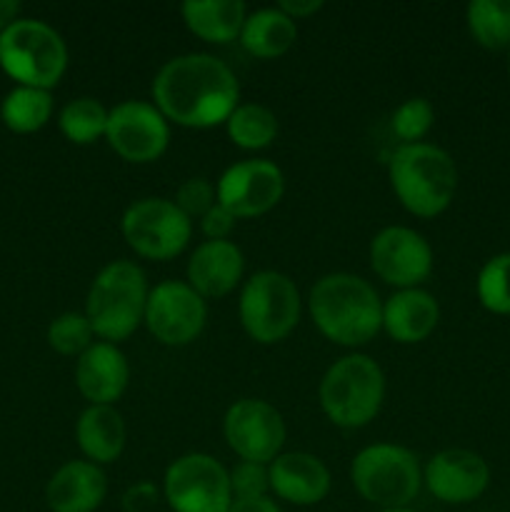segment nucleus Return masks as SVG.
<instances>
[{
  "instance_id": "20e7f679",
  "label": "nucleus",
  "mask_w": 510,
  "mask_h": 512,
  "mask_svg": "<svg viewBox=\"0 0 510 512\" xmlns=\"http://www.w3.org/2000/svg\"><path fill=\"white\" fill-rule=\"evenodd\" d=\"M145 273L130 260H115L95 275L85 300V318L103 343L130 338L145 320Z\"/></svg>"
},
{
  "instance_id": "a211bd4d",
  "label": "nucleus",
  "mask_w": 510,
  "mask_h": 512,
  "mask_svg": "<svg viewBox=\"0 0 510 512\" xmlns=\"http://www.w3.org/2000/svg\"><path fill=\"white\" fill-rule=\"evenodd\" d=\"M128 380V360L113 343H93L75 363V385L90 405H113Z\"/></svg>"
},
{
  "instance_id": "6e6552de",
  "label": "nucleus",
  "mask_w": 510,
  "mask_h": 512,
  "mask_svg": "<svg viewBox=\"0 0 510 512\" xmlns=\"http://www.w3.org/2000/svg\"><path fill=\"white\" fill-rule=\"evenodd\" d=\"M240 323L260 345L288 338L300 320V293L293 280L275 270H260L240 293Z\"/></svg>"
},
{
  "instance_id": "9b49d317",
  "label": "nucleus",
  "mask_w": 510,
  "mask_h": 512,
  "mask_svg": "<svg viewBox=\"0 0 510 512\" xmlns=\"http://www.w3.org/2000/svg\"><path fill=\"white\" fill-rule=\"evenodd\" d=\"M105 140L128 163H153L170 143V128L155 103L125 100L108 110Z\"/></svg>"
},
{
  "instance_id": "bb28decb",
  "label": "nucleus",
  "mask_w": 510,
  "mask_h": 512,
  "mask_svg": "<svg viewBox=\"0 0 510 512\" xmlns=\"http://www.w3.org/2000/svg\"><path fill=\"white\" fill-rule=\"evenodd\" d=\"M228 138L243 150L268 148L278 135V118L260 103H243L225 120Z\"/></svg>"
},
{
  "instance_id": "9d476101",
  "label": "nucleus",
  "mask_w": 510,
  "mask_h": 512,
  "mask_svg": "<svg viewBox=\"0 0 510 512\" xmlns=\"http://www.w3.org/2000/svg\"><path fill=\"white\" fill-rule=\"evenodd\" d=\"M163 493L173 512H228L233 505L230 473L203 453L175 460L165 470Z\"/></svg>"
},
{
  "instance_id": "58836bf2",
  "label": "nucleus",
  "mask_w": 510,
  "mask_h": 512,
  "mask_svg": "<svg viewBox=\"0 0 510 512\" xmlns=\"http://www.w3.org/2000/svg\"><path fill=\"white\" fill-rule=\"evenodd\" d=\"M378 512H415V510H410V508H400V510H378Z\"/></svg>"
},
{
  "instance_id": "39448f33",
  "label": "nucleus",
  "mask_w": 510,
  "mask_h": 512,
  "mask_svg": "<svg viewBox=\"0 0 510 512\" xmlns=\"http://www.w3.org/2000/svg\"><path fill=\"white\" fill-rule=\"evenodd\" d=\"M385 398L380 365L368 355H345L335 360L320 380V405L330 423L340 428H363L378 415Z\"/></svg>"
},
{
  "instance_id": "1a4fd4ad",
  "label": "nucleus",
  "mask_w": 510,
  "mask_h": 512,
  "mask_svg": "<svg viewBox=\"0 0 510 512\" xmlns=\"http://www.w3.org/2000/svg\"><path fill=\"white\" fill-rule=\"evenodd\" d=\"M123 238L148 260H170L180 255L193 235V220L165 198H143L123 213Z\"/></svg>"
},
{
  "instance_id": "4be33fe9",
  "label": "nucleus",
  "mask_w": 510,
  "mask_h": 512,
  "mask_svg": "<svg viewBox=\"0 0 510 512\" xmlns=\"http://www.w3.org/2000/svg\"><path fill=\"white\" fill-rule=\"evenodd\" d=\"M75 438L90 463H115L125 448V423L113 405H90L75 425Z\"/></svg>"
},
{
  "instance_id": "c85d7f7f",
  "label": "nucleus",
  "mask_w": 510,
  "mask_h": 512,
  "mask_svg": "<svg viewBox=\"0 0 510 512\" xmlns=\"http://www.w3.org/2000/svg\"><path fill=\"white\" fill-rule=\"evenodd\" d=\"M475 290L485 310L495 315H510V253L493 255L480 268Z\"/></svg>"
},
{
  "instance_id": "f257e3e1",
  "label": "nucleus",
  "mask_w": 510,
  "mask_h": 512,
  "mask_svg": "<svg viewBox=\"0 0 510 512\" xmlns=\"http://www.w3.org/2000/svg\"><path fill=\"white\" fill-rule=\"evenodd\" d=\"M240 85L233 70L208 53L168 60L153 80L155 108L183 128H215L238 108Z\"/></svg>"
},
{
  "instance_id": "473e14b6",
  "label": "nucleus",
  "mask_w": 510,
  "mask_h": 512,
  "mask_svg": "<svg viewBox=\"0 0 510 512\" xmlns=\"http://www.w3.org/2000/svg\"><path fill=\"white\" fill-rule=\"evenodd\" d=\"M173 203L178 205V208L183 210L190 220H193V218H203V215L208 213L215 203H218V198H215V188L210 180L188 178L178 188Z\"/></svg>"
},
{
  "instance_id": "aec40b11",
  "label": "nucleus",
  "mask_w": 510,
  "mask_h": 512,
  "mask_svg": "<svg viewBox=\"0 0 510 512\" xmlns=\"http://www.w3.org/2000/svg\"><path fill=\"white\" fill-rule=\"evenodd\" d=\"M108 495V480L100 465L70 460L53 473L45 488L50 512H95Z\"/></svg>"
},
{
  "instance_id": "4c0bfd02",
  "label": "nucleus",
  "mask_w": 510,
  "mask_h": 512,
  "mask_svg": "<svg viewBox=\"0 0 510 512\" xmlns=\"http://www.w3.org/2000/svg\"><path fill=\"white\" fill-rule=\"evenodd\" d=\"M18 13L20 3H15V0H0V33L18 20Z\"/></svg>"
},
{
  "instance_id": "2f4dec72",
  "label": "nucleus",
  "mask_w": 510,
  "mask_h": 512,
  "mask_svg": "<svg viewBox=\"0 0 510 512\" xmlns=\"http://www.w3.org/2000/svg\"><path fill=\"white\" fill-rule=\"evenodd\" d=\"M230 490H233V500L265 498L270 490L268 465L248 463V460L235 465V468L230 470Z\"/></svg>"
},
{
  "instance_id": "2eb2a0df",
  "label": "nucleus",
  "mask_w": 510,
  "mask_h": 512,
  "mask_svg": "<svg viewBox=\"0 0 510 512\" xmlns=\"http://www.w3.org/2000/svg\"><path fill=\"white\" fill-rule=\"evenodd\" d=\"M370 268L383 283L400 290L418 288L433 273V248L415 230L390 225L370 243Z\"/></svg>"
},
{
  "instance_id": "f3484780",
  "label": "nucleus",
  "mask_w": 510,
  "mask_h": 512,
  "mask_svg": "<svg viewBox=\"0 0 510 512\" xmlns=\"http://www.w3.org/2000/svg\"><path fill=\"white\" fill-rule=\"evenodd\" d=\"M270 490L283 503L308 508L330 493V473L323 460L310 453H280L268 465Z\"/></svg>"
},
{
  "instance_id": "5701e85b",
  "label": "nucleus",
  "mask_w": 510,
  "mask_h": 512,
  "mask_svg": "<svg viewBox=\"0 0 510 512\" xmlns=\"http://www.w3.org/2000/svg\"><path fill=\"white\" fill-rule=\"evenodd\" d=\"M180 10L190 33L215 45L240 38V30L248 18L240 0H188Z\"/></svg>"
},
{
  "instance_id": "ddd939ff",
  "label": "nucleus",
  "mask_w": 510,
  "mask_h": 512,
  "mask_svg": "<svg viewBox=\"0 0 510 512\" xmlns=\"http://www.w3.org/2000/svg\"><path fill=\"white\" fill-rule=\"evenodd\" d=\"M223 430L230 450L248 463L270 465L285 443L283 418L265 400L245 398L230 405Z\"/></svg>"
},
{
  "instance_id": "4468645a",
  "label": "nucleus",
  "mask_w": 510,
  "mask_h": 512,
  "mask_svg": "<svg viewBox=\"0 0 510 512\" xmlns=\"http://www.w3.org/2000/svg\"><path fill=\"white\" fill-rule=\"evenodd\" d=\"M285 193L283 170L270 160H243L220 175L215 198L235 218H258L273 210Z\"/></svg>"
},
{
  "instance_id": "412c9836",
  "label": "nucleus",
  "mask_w": 510,
  "mask_h": 512,
  "mask_svg": "<svg viewBox=\"0 0 510 512\" xmlns=\"http://www.w3.org/2000/svg\"><path fill=\"white\" fill-rule=\"evenodd\" d=\"M438 320V300L420 288L398 290L383 305V328L395 343H420L438 328Z\"/></svg>"
},
{
  "instance_id": "b1692460",
  "label": "nucleus",
  "mask_w": 510,
  "mask_h": 512,
  "mask_svg": "<svg viewBox=\"0 0 510 512\" xmlns=\"http://www.w3.org/2000/svg\"><path fill=\"white\" fill-rule=\"evenodd\" d=\"M295 38H298V25L278 5L250 13L245 18L243 30H240V43H243V48L253 58L260 60L285 55L295 45Z\"/></svg>"
},
{
  "instance_id": "0eeeda50",
  "label": "nucleus",
  "mask_w": 510,
  "mask_h": 512,
  "mask_svg": "<svg viewBox=\"0 0 510 512\" xmlns=\"http://www.w3.org/2000/svg\"><path fill=\"white\" fill-rule=\"evenodd\" d=\"M0 68L18 85L50 90L68 68V48L43 20H15L0 33Z\"/></svg>"
},
{
  "instance_id": "e433bc0d",
  "label": "nucleus",
  "mask_w": 510,
  "mask_h": 512,
  "mask_svg": "<svg viewBox=\"0 0 510 512\" xmlns=\"http://www.w3.org/2000/svg\"><path fill=\"white\" fill-rule=\"evenodd\" d=\"M228 512H283L278 508L275 500H270L268 495L265 498H245V500H233Z\"/></svg>"
},
{
  "instance_id": "6ab92c4d",
  "label": "nucleus",
  "mask_w": 510,
  "mask_h": 512,
  "mask_svg": "<svg viewBox=\"0 0 510 512\" xmlns=\"http://www.w3.org/2000/svg\"><path fill=\"white\" fill-rule=\"evenodd\" d=\"M243 253L230 240H205L188 260V285L200 298H225L243 278Z\"/></svg>"
},
{
  "instance_id": "c756f323",
  "label": "nucleus",
  "mask_w": 510,
  "mask_h": 512,
  "mask_svg": "<svg viewBox=\"0 0 510 512\" xmlns=\"http://www.w3.org/2000/svg\"><path fill=\"white\" fill-rule=\"evenodd\" d=\"M93 328L85 313H63L48 325V345L60 355H83L93 345Z\"/></svg>"
},
{
  "instance_id": "c9c22d12",
  "label": "nucleus",
  "mask_w": 510,
  "mask_h": 512,
  "mask_svg": "<svg viewBox=\"0 0 510 512\" xmlns=\"http://www.w3.org/2000/svg\"><path fill=\"white\" fill-rule=\"evenodd\" d=\"M278 8L283 10L290 20H303L318 13V10L323 8V3H320V0H283Z\"/></svg>"
},
{
  "instance_id": "f8f14e48",
  "label": "nucleus",
  "mask_w": 510,
  "mask_h": 512,
  "mask_svg": "<svg viewBox=\"0 0 510 512\" xmlns=\"http://www.w3.org/2000/svg\"><path fill=\"white\" fill-rule=\"evenodd\" d=\"M205 318V300L183 280H165L148 293L143 323L163 345L193 343L203 333Z\"/></svg>"
},
{
  "instance_id": "f03ea898",
  "label": "nucleus",
  "mask_w": 510,
  "mask_h": 512,
  "mask_svg": "<svg viewBox=\"0 0 510 512\" xmlns=\"http://www.w3.org/2000/svg\"><path fill=\"white\" fill-rule=\"evenodd\" d=\"M310 315L320 333L345 348L370 343L383 328V303L368 280L350 273H330L313 285Z\"/></svg>"
},
{
  "instance_id": "cd10ccee",
  "label": "nucleus",
  "mask_w": 510,
  "mask_h": 512,
  "mask_svg": "<svg viewBox=\"0 0 510 512\" xmlns=\"http://www.w3.org/2000/svg\"><path fill=\"white\" fill-rule=\"evenodd\" d=\"M58 125L70 143L90 145L98 138H105L108 110L95 98H75L60 110Z\"/></svg>"
},
{
  "instance_id": "ea45409f",
  "label": "nucleus",
  "mask_w": 510,
  "mask_h": 512,
  "mask_svg": "<svg viewBox=\"0 0 510 512\" xmlns=\"http://www.w3.org/2000/svg\"><path fill=\"white\" fill-rule=\"evenodd\" d=\"M508 75H510V48H508Z\"/></svg>"
},
{
  "instance_id": "f704fd0d",
  "label": "nucleus",
  "mask_w": 510,
  "mask_h": 512,
  "mask_svg": "<svg viewBox=\"0 0 510 512\" xmlns=\"http://www.w3.org/2000/svg\"><path fill=\"white\" fill-rule=\"evenodd\" d=\"M158 505V488L153 483H138L123 495L125 512H150Z\"/></svg>"
},
{
  "instance_id": "dca6fc26",
  "label": "nucleus",
  "mask_w": 510,
  "mask_h": 512,
  "mask_svg": "<svg viewBox=\"0 0 510 512\" xmlns=\"http://www.w3.org/2000/svg\"><path fill=\"white\" fill-rule=\"evenodd\" d=\"M423 483L435 500L445 505H468L483 498L490 485V468L483 455L450 448L433 455L423 470Z\"/></svg>"
},
{
  "instance_id": "393cba45",
  "label": "nucleus",
  "mask_w": 510,
  "mask_h": 512,
  "mask_svg": "<svg viewBox=\"0 0 510 512\" xmlns=\"http://www.w3.org/2000/svg\"><path fill=\"white\" fill-rule=\"evenodd\" d=\"M53 115V95L50 90L18 85L5 95L0 105V118L13 133H35Z\"/></svg>"
},
{
  "instance_id": "7c9ffc66",
  "label": "nucleus",
  "mask_w": 510,
  "mask_h": 512,
  "mask_svg": "<svg viewBox=\"0 0 510 512\" xmlns=\"http://www.w3.org/2000/svg\"><path fill=\"white\" fill-rule=\"evenodd\" d=\"M433 123L435 110L433 105H430V100L410 98L395 108L390 128H393V133L403 140V145H413L420 143V140L430 133Z\"/></svg>"
},
{
  "instance_id": "a878e982",
  "label": "nucleus",
  "mask_w": 510,
  "mask_h": 512,
  "mask_svg": "<svg viewBox=\"0 0 510 512\" xmlns=\"http://www.w3.org/2000/svg\"><path fill=\"white\" fill-rule=\"evenodd\" d=\"M465 23L480 48H510V0H473L465 10Z\"/></svg>"
},
{
  "instance_id": "7ed1b4c3",
  "label": "nucleus",
  "mask_w": 510,
  "mask_h": 512,
  "mask_svg": "<svg viewBox=\"0 0 510 512\" xmlns=\"http://www.w3.org/2000/svg\"><path fill=\"white\" fill-rule=\"evenodd\" d=\"M390 188L418 218H435L458 193V168L450 153L430 143L400 145L388 160Z\"/></svg>"
},
{
  "instance_id": "423d86ee",
  "label": "nucleus",
  "mask_w": 510,
  "mask_h": 512,
  "mask_svg": "<svg viewBox=\"0 0 510 512\" xmlns=\"http://www.w3.org/2000/svg\"><path fill=\"white\" fill-rule=\"evenodd\" d=\"M350 480L365 503L380 510H400L418 498L423 470L408 448L378 443L355 455Z\"/></svg>"
},
{
  "instance_id": "72a5a7b5",
  "label": "nucleus",
  "mask_w": 510,
  "mask_h": 512,
  "mask_svg": "<svg viewBox=\"0 0 510 512\" xmlns=\"http://www.w3.org/2000/svg\"><path fill=\"white\" fill-rule=\"evenodd\" d=\"M235 223H238V218H235L233 213H228V210L218 203H215L203 218H200V228H203L205 238L208 240H228V235L233 233Z\"/></svg>"
}]
</instances>
